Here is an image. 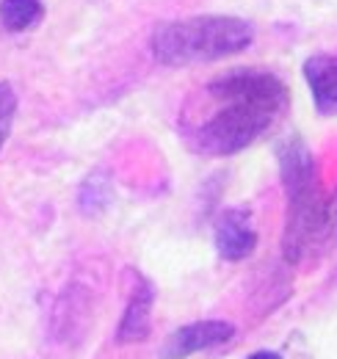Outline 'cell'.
I'll return each instance as SVG.
<instances>
[{"label":"cell","mask_w":337,"mask_h":359,"mask_svg":"<svg viewBox=\"0 0 337 359\" xmlns=\"http://www.w3.org/2000/svg\"><path fill=\"white\" fill-rule=\"evenodd\" d=\"M44 14L42 0H0V25L8 34H22L34 28Z\"/></svg>","instance_id":"cell-8"},{"label":"cell","mask_w":337,"mask_h":359,"mask_svg":"<svg viewBox=\"0 0 337 359\" xmlns=\"http://www.w3.org/2000/svg\"><path fill=\"white\" fill-rule=\"evenodd\" d=\"M205 111L197 122H185L188 147L208 158H227L254 144L288 108V86L265 69L241 67L213 78L205 86Z\"/></svg>","instance_id":"cell-1"},{"label":"cell","mask_w":337,"mask_h":359,"mask_svg":"<svg viewBox=\"0 0 337 359\" xmlns=\"http://www.w3.org/2000/svg\"><path fill=\"white\" fill-rule=\"evenodd\" d=\"M152 304H155V287L150 279L138 276L136 279V287L130 293V302H127L122 320L117 326V343H141L150 337V329H152Z\"/></svg>","instance_id":"cell-6"},{"label":"cell","mask_w":337,"mask_h":359,"mask_svg":"<svg viewBox=\"0 0 337 359\" xmlns=\"http://www.w3.org/2000/svg\"><path fill=\"white\" fill-rule=\"evenodd\" d=\"M213 243L221 260L241 263L246 260L257 246V229L252 224V213L246 208H227L213 229Z\"/></svg>","instance_id":"cell-5"},{"label":"cell","mask_w":337,"mask_h":359,"mask_svg":"<svg viewBox=\"0 0 337 359\" xmlns=\"http://www.w3.org/2000/svg\"><path fill=\"white\" fill-rule=\"evenodd\" d=\"M332 249H337V191L326 196L324 226H321V255H329Z\"/></svg>","instance_id":"cell-11"},{"label":"cell","mask_w":337,"mask_h":359,"mask_svg":"<svg viewBox=\"0 0 337 359\" xmlns=\"http://www.w3.org/2000/svg\"><path fill=\"white\" fill-rule=\"evenodd\" d=\"M14 116H17V94L11 89V83L0 81V149L8 141Z\"/></svg>","instance_id":"cell-10"},{"label":"cell","mask_w":337,"mask_h":359,"mask_svg":"<svg viewBox=\"0 0 337 359\" xmlns=\"http://www.w3.org/2000/svg\"><path fill=\"white\" fill-rule=\"evenodd\" d=\"M235 337V326L227 320H197L174 329L161 346V359H188L205 348L224 346Z\"/></svg>","instance_id":"cell-4"},{"label":"cell","mask_w":337,"mask_h":359,"mask_svg":"<svg viewBox=\"0 0 337 359\" xmlns=\"http://www.w3.org/2000/svg\"><path fill=\"white\" fill-rule=\"evenodd\" d=\"M246 359H282L277 351H257V354H252V357H246Z\"/></svg>","instance_id":"cell-12"},{"label":"cell","mask_w":337,"mask_h":359,"mask_svg":"<svg viewBox=\"0 0 337 359\" xmlns=\"http://www.w3.org/2000/svg\"><path fill=\"white\" fill-rule=\"evenodd\" d=\"M254 42V28L232 14H197L161 22L152 31V55L164 67H197L224 61Z\"/></svg>","instance_id":"cell-3"},{"label":"cell","mask_w":337,"mask_h":359,"mask_svg":"<svg viewBox=\"0 0 337 359\" xmlns=\"http://www.w3.org/2000/svg\"><path fill=\"white\" fill-rule=\"evenodd\" d=\"M304 81L310 86L315 111L321 116H337V55H310L304 61Z\"/></svg>","instance_id":"cell-7"},{"label":"cell","mask_w":337,"mask_h":359,"mask_svg":"<svg viewBox=\"0 0 337 359\" xmlns=\"http://www.w3.org/2000/svg\"><path fill=\"white\" fill-rule=\"evenodd\" d=\"M277 161H279V177L288 194L282 255L291 266H298L307 257H321V226H324V210H326V194L318 185L312 152L298 135H288L279 141Z\"/></svg>","instance_id":"cell-2"},{"label":"cell","mask_w":337,"mask_h":359,"mask_svg":"<svg viewBox=\"0 0 337 359\" xmlns=\"http://www.w3.org/2000/svg\"><path fill=\"white\" fill-rule=\"evenodd\" d=\"M108 202H111V180H108V175L105 172L88 175L86 182L81 185V194H78L81 210L88 213V216H97V213H103L108 208Z\"/></svg>","instance_id":"cell-9"}]
</instances>
